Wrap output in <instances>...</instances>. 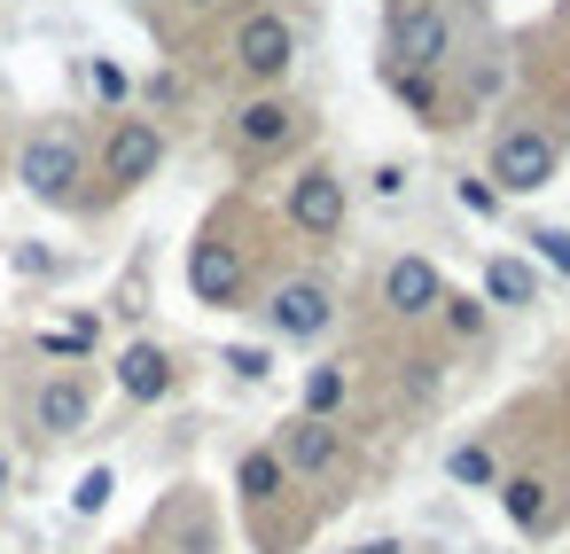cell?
Listing matches in <instances>:
<instances>
[{
    "label": "cell",
    "mask_w": 570,
    "mask_h": 554,
    "mask_svg": "<svg viewBox=\"0 0 570 554\" xmlns=\"http://www.w3.org/2000/svg\"><path fill=\"white\" fill-rule=\"evenodd\" d=\"M554 172H562V141L547 126H500L492 172H484L500 196H539V188H554Z\"/></svg>",
    "instance_id": "cell-1"
},
{
    "label": "cell",
    "mask_w": 570,
    "mask_h": 554,
    "mask_svg": "<svg viewBox=\"0 0 570 554\" xmlns=\"http://www.w3.org/2000/svg\"><path fill=\"white\" fill-rule=\"evenodd\" d=\"M383 48H391V63H406V71H445V56H453V17L438 9V0H391Z\"/></svg>",
    "instance_id": "cell-2"
},
{
    "label": "cell",
    "mask_w": 570,
    "mask_h": 554,
    "mask_svg": "<svg viewBox=\"0 0 570 554\" xmlns=\"http://www.w3.org/2000/svg\"><path fill=\"white\" fill-rule=\"evenodd\" d=\"M188 297H196L204 313H235V305L250 297V258H243V243H227L219 227L196 235V243H188Z\"/></svg>",
    "instance_id": "cell-3"
},
{
    "label": "cell",
    "mask_w": 570,
    "mask_h": 554,
    "mask_svg": "<svg viewBox=\"0 0 570 554\" xmlns=\"http://www.w3.org/2000/svg\"><path fill=\"white\" fill-rule=\"evenodd\" d=\"M79 172H87V149H79V133H63V126H40V133L24 141V157H17V180H24L32 204H71Z\"/></svg>",
    "instance_id": "cell-4"
},
{
    "label": "cell",
    "mask_w": 570,
    "mask_h": 554,
    "mask_svg": "<svg viewBox=\"0 0 570 554\" xmlns=\"http://www.w3.org/2000/svg\"><path fill=\"white\" fill-rule=\"evenodd\" d=\"M266 328H274L282 344H321V336L336 328V289H328L321 274H289V281L266 297Z\"/></svg>",
    "instance_id": "cell-5"
},
{
    "label": "cell",
    "mask_w": 570,
    "mask_h": 554,
    "mask_svg": "<svg viewBox=\"0 0 570 554\" xmlns=\"http://www.w3.org/2000/svg\"><path fill=\"white\" fill-rule=\"evenodd\" d=\"M289 227L313 235V243H336V235L352 227V196H344L336 165H305V172L289 180Z\"/></svg>",
    "instance_id": "cell-6"
},
{
    "label": "cell",
    "mask_w": 570,
    "mask_h": 554,
    "mask_svg": "<svg viewBox=\"0 0 570 554\" xmlns=\"http://www.w3.org/2000/svg\"><path fill=\"white\" fill-rule=\"evenodd\" d=\"M157 172H165V133H157V118H118L110 141H102V180H110V188H141V180H157Z\"/></svg>",
    "instance_id": "cell-7"
},
{
    "label": "cell",
    "mask_w": 570,
    "mask_h": 554,
    "mask_svg": "<svg viewBox=\"0 0 570 554\" xmlns=\"http://www.w3.org/2000/svg\"><path fill=\"white\" fill-rule=\"evenodd\" d=\"M235 63H243V79H250V87H274V79L297 63V32H289L274 9H258V17L235 32Z\"/></svg>",
    "instance_id": "cell-8"
},
{
    "label": "cell",
    "mask_w": 570,
    "mask_h": 554,
    "mask_svg": "<svg viewBox=\"0 0 570 554\" xmlns=\"http://www.w3.org/2000/svg\"><path fill=\"white\" fill-rule=\"evenodd\" d=\"M383 305H391L399 320H430V313L445 305V274H438L422 250H399V258L383 266Z\"/></svg>",
    "instance_id": "cell-9"
},
{
    "label": "cell",
    "mask_w": 570,
    "mask_h": 554,
    "mask_svg": "<svg viewBox=\"0 0 570 554\" xmlns=\"http://www.w3.org/2000/svg\"><path fill=\"white\" fill-rule=\"evenodd\" d=\"M274 453H282V468H289V476H328V468L344 461V437H336V422L297 414V422H282Z\"/></svg>",
    "instance_id": "cell-10"
},
{
    "label": "cell",
    "mask_w": 570,
    "mask_h": 554,
    "mask_svg": "<svg viewBox=\"0 0 570 554\" xmlns=\"http://www.w3.org/2000/svg\"><path fill=\"white\" fill-rule=\"evenodd\" d=\"M118 390H126L134 406H165V398L180 390L173 352H165V344H126V352H118Z\"/></svg>",
    "instance_id": "cell-11"
},
{
    "label": "cell",
    "mask_w": 570,
    "mask_h": 554,
    "mask_svg": "<svg viewBox=\"0 0 570 554\" xmlns=\"http://www.w3.org/2000/svg\"><path fill=\"white\" fill-rule=\"evenodd\" d=\"M87 414H95V390H87L79 375H48V383L32 390V422H40L48 437H79Z\"/></svg>",
    "instance_id": "cell-12"
},
{
    "label": "cell",
    "mask_w": 570,
    "mask_h": 554,
    "mask_svg": "<svg viewBox=\"0 0 570 554\" xmlns=\"http://www.w3.org/2000/svg\"><path fill=\"white\" fill-rule=\"evenodd\" d=\"M492 492H500V507H508V523H515V531H531V538H539V531L554 523V484H547L539 468H515V476H500Z\"/></svg>",
    "instance_id": "cell-13"
},
{
    "label": "cell",
    "mask_w": 570,
    "mask_h": 554,
    "mask_svg": "<svg viewBox=\"0 0 570 554\" xmlns=\"http://www.w3.org/2000/svg\"><path fill=\"white\" fill-rule=\"evenodd\" d=\"M484 305L531 313V305H539V266L515 258V250H492V258H484Z\"/></svg>",
    "instance_id": "cell-14"
},
{
    "label": "cell",
    "mask_w": 570,
    "mask_h": 554,
    "mask_svg": "<svg viewBox=\"0 0 570 554\" xmlns=\"http://www.w3.org/2000/svg\"><path fill=\"white\" fill-rule=\"evenodd\" d=\"M235 133H243V149H250V157H266V149H282V141L297 133V110H289L282 95H258V102H243Z\"/></svg>",
    "instance_id": "cell-15"
},
{
    "label": "cell",
    "mask_w": 570,
    "mask_h": 554,
    "mask_svg": "<svg viewBox=\"0 0 570 554\" xmlns=\"http://www.w3.org/2000/svg\"><path fill=\"white\" fill-rule=\"evenodd\" d=\"M235 492L250 499V515H258V507H274V499L289 492V468H282V453H274V445H250V453L235 461Z\"/></svg>",
    "instance_id": "cell-16"
},
{
    "label": "cell",
    "mask_w": 570,
    "mask_h": 554,
    "mask_svg": "<svg viewBox=\"0 0 570 554\" xmlns=\"http://www.w3.org/2000/svg\"><path fill=\"white\" fill-rule=\"evenodd\" d=\"M344 390H352V375H344V367H305L297 414H313V422H336V414H344Z\"/></svg>",
    "instance_id": "cell-17"
},
{
    "label": "cell",
    "mask_w": 570,
    "mask_h": 554,
    "mask_svg": "<svg viewBox=\"0 0 570 554\" xmlns=\"http://www.w3.org/2000/svg\"><path fill=\"white\" fill-rule=\"evenodd\" d=\"M383 87L414 110V126H445L438 118V87H430V71H406V63H383Z\"/></svg>",
    "instance_id": "cell-18"
},
{
    "label": "cell",
    "mask_w": 570,
    "mask_h": 554,
    "mask_svg": "<svg viewBox=\"0 0 570 554\" xmlns=\"http://www.w3.org/2000/svg\"><path fill=\"white\" fill-rule=\"evenodd\" d=\"M445 476H453V484H469V492H492V484H500V461H492V445H476V437H469V445H453V453H445Z\"/></svg>",
    "instance_id": "cell-19"
},
{
    "label": "cell",
    "mask_w": 570,
    "mask_h": 554,
    "mask_svg": "<svg viewBox=\"0 0 570 554\" xmlns=\"http://www.w3.org/2000/svg\"><path fill=\"white\" fill-rule=\"evenodd\" d=\"M95 344H102V320H95V313H79V320H63V328H48V336H40V352H48V359H87Z\"/></svg>",
    "instance_id": "cell-20"
},
{
    "label": "cell",
    "mask_w": 570,
    "mask_h": 554,
    "mask_svg": "<svg viewBox=\"0 0 570 554\" xmlns=\"http://www.w3.org/2000/svg\"><path fill=\"white\" fill-rule=\"evenodd\" d=\"M110 492H118V468H110V461H95V468L71 484V515H102V507H110Z\"/></svg>",
    "instance_id": "cell-21"
},
{
    "label": "cell",
    "mask_w": 570,
    "mask_h": 554,
    "mask_svg": "<svg viewBox=\"0 0 570 554\" xmlns=\"http://www.w3.org/2000/svg\"><path fill=\"white\" fill-rule=\"evenodd\" d=\"M438 313H445V328H453V336H469V344H476V336H484V320H492V305H484V297H461V289H445V305H438Z\"/></svg>",
    "instance_id": "cell-22"
},
{
    "label": "cell",
    "mask_w": 570,
    "mask_h": 554,
    "mask_svg": "<svg viewBox=\"0 0 570 554\" xmlns=\"http://www.w3.org/2000/svg\"><path fill=\"white\" fill-rule=\"evenodd\" d=\"M523 243H531V266H547V274L570 281V227H531Z\"/></svg>",
    "instance_id": "cell-23"
},
{
    "label": "cell",
    "mask_w": 570,
    "mask_h": 554,
    "mask_svg": "<svg viewBox=\"0 0 570 554\" xmlns=\"http://www.w3.org/2000/svg\"><path fill=\"white\" fill-rule=\"evenodd\" d=\"M453 196H461V211H469V219H492V211L508 204V196H500L492 180H476V172H461V180H453Z\"/></svg>",
    "instance_id": "cell-24"
},
{
    "label": "cell",
    "mask_w": 570,
    "mask_h": 554,
    "mask_svg": "<svg viewBox=\"0 0 570 554\" xmlns=\"http://www.w3.org/2000/svg\"><path fill=\"white\" fill-rule=\"evenodd\" d=\"M227 367H235L243 383H266V375H274V352H266V344H227Z\"/></svg>",
    "instance_id": "cell-25"
},
{
    "label": "cell",
    "mask_w": 570,
    "mask_h": 554,
    "mask_svg": "<svg viewBox=\"0 0 570 554\" xmlns=\"http://www.w3.org/2000/svg\"><path fill=\"white\" fill-rule=\"evenodd\" d=\"M367 188H375V204H391V211H399V204H406V188H414V172H406V165H375V180H367Z\"/></svg>",
    "instance_id": "cell-26"
},
{
    "label": "cell",
    "mask_w": 570,
    "mask_h": 554,
    "mask_svg": "<svg viewBox=\"0 0 570 554\" xmlns=\"http://www.w3.org/2000/svg\"><path fill=\"white\" fill-rule=\"evenodd\" d=\"M95 95H102V102H126V71H118V63H95Z\"/></svg>",
    "instance_id": "cell-27"
},
{
    "label": "cell",
    "mask_w": 570,
    "mask_h": 554,
    "mask_svg": "<svg viewBox=\"0 0 570 554\" xmlns=\"http://www.w3.org/2000/svg\"><path fill=\"white\" fill-rule=\"evenodd\" d=\"M9 484H17V461H9V445H0V499H9Z\"/></svg>",
    "instance_id": "cell-28"
},
{
    "label": "cell",
    "mask_w": 570,
    "mask_h": 554,
    "mask_svg": "<svg viewBox=\"0 0 570 554\" xmlns=\"http://www.w3.org/2000/svg\"><path fill=\"white\" fill-rule=\"evenodd\" d=\"M134 9H141V0H134Z\"/></svg>",
    "instance_id": "cell-29"
}]
</instances>
